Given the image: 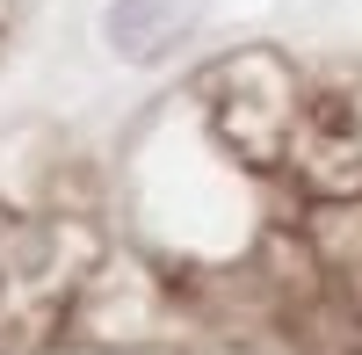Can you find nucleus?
<instances>
[{"mask_svg":"<svg viewBox=\"0 0 362 355\" xmlns=\"http://www.w3.org/2000/svg\"><path fill=\"white\" fill-rule=\"evenodd\" d=\"M196 22H203V0H116L109 44H116V58H167Z\"/></svg>","mask_w":362,"mask_h":355,"instance_id":"nucleus-1","label":"nucleus"}]
</instances>
